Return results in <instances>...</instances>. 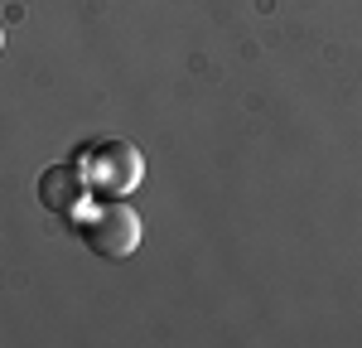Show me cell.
Returning <instances> with one entry per match:
<instances>
[{"label": "cell", "instance_id": "cell-2", "mask_svg": "<svg viewBox=\"0 0 362 348\" xmlns=\"http://www.w3.org/2000/svg\"><path fill=\"white\" fill-rule=\"evenodd\" d=\"M83 174L92 189H102L107 199H121V194H131L140 179H145V160H140V150L131 141H102L92 155L83 160Z\"/></svg>", "mask_w": 362, "mask_h": 348}, {"label": "cell", "instance_id": "cell-4", "mask_svg": "<svg viewBox=\"0 0 362 348\" xmlns=\"http://www.w3.org/2000/svg\"><path fill=\"white\" fill-rule=\"evenodd\" d=\"M0 49H5V25H0Z\"/></svg>", "mask_w": 362, "mask_h": 348}, {"label": "cell", "instance_id": "cell-3", "mask_svg": "<svg viewBox=\"0 0 362 348\" xmlns=\"http://www.w3.org/2000/svg\"><path fill=\"white\" fill-rule=\"evenodd\" d=\"M87 174H83V160L78 165H49L39 174V203L58 213V218H78L87 208Z\"/></svg>", "mask_w": 362, "mask_h": 348}, {"label": "cell", "instance_id": "cell-1", "mask_svg": "<svg viewBox=\"0 0 362 348\" xmlns=\"http://www.w3.org/2000/svg\"><path fill=\"white\" fill-rule=\"evenodd\" d=\"M83 242H87L92 257L126 261L140 247V213L126 208L121 199H107L102 208H92L83 218Z\"/></svg>", "mask_w": 362, "mask_h": 348}]
</instances>
